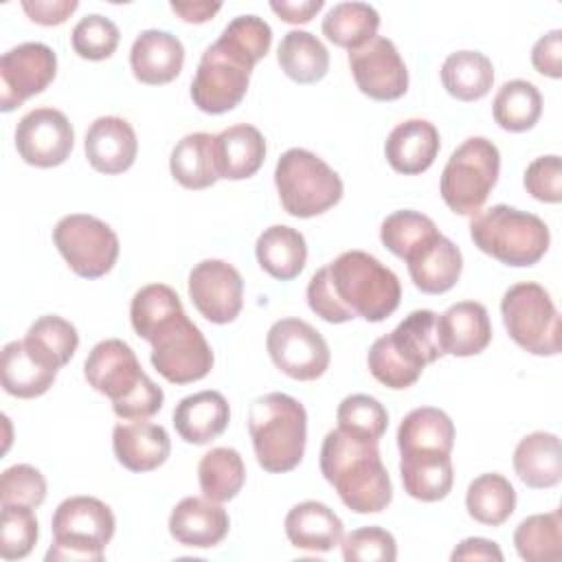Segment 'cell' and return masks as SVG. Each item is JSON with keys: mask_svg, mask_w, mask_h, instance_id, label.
<instances>
[{"mask_svg": "<svg viewBox=\"0 0 562 562\" xmlns=\"http://www.w3.org/2000/svg\"><path fill=\"white\" fill-rule=\"evenodd\" d=\"M321 472L345 507L356 514H378L393 498L378 441L360 439L340 428L329 430L321 446Z\"/></svg>", "mask_w": 562, "mask_h": 562, "instance_id": "1", "label": "cell"}, {"mask_svg": "<svg viewBox=\"0 0 562 562\" xmlns=\"http://www.w3.org/2000/svg\"><path fill=\"white\" fill-rule=\"evenodd\" d=\"M83 375L112 402L121 419H149L162 408V389L143 371L134 349L121 338L97 342L83 362Z\"/></svg>", "mask_w": 562, "mask_h": 562, "instance_id": "2", "label": "cell"}, {"mask_svg": "<svg viewBox=\"0 0 562 562\" xmlns=\"http://www.w3.org/2000/svg\"><path fill=\"white\" fill-rule=\"evenodd\" d=\"M329 288L347 321L389 318L402 299L397 274L364 250H347L325 266Z\"/></svg>", "mask_w": 562, "mask_h": 562, "instance_id": "3", "label": "cell"}, {"mask_svg": "<svg viewBox=\"0 0 562 562\" xmlns=\"http://www.w3.org/2000/svg\"><path fill=\"white\" fill-rule=\"evenodd\" d=\"M441 356L437 314L432 310H415L391 334L380 336L371 345L367 367L380 384L408 389L419 380L422 371Z\"/></svg>", "mask_w": 562, "mask_h": 562, "instance_id": "4", "label": "cell"}, {"mask_svg": "<svg viewBox=\"0 0 562 562\" xmlns=\"http://www.w3.org/2000/svg\"><path fill=\"white\" fill-rule=\"evenodd\" d=\"M248 432L257 463L266 472H290L305 454L307 413L288 393H266L250 404Z\"/></svg>", "mask_w": 562, "mask_h": 562, "instance_id": "5", "label": "cell"}, {"mask_svg": "<svg viewBox=\"0 0 562 562\" xmlns=\"http://www.w3.org/2000/svg\"><path fill=\"white\" fill-rule=\"evenodd\" d=\"M470 237L481 252L514 268L538 263L551 241L544 220L509 204L476 213L470 222Z\"/></svg>", "mask_w": 562, "mask_h": 562, "instance_id": "6", "label": "cell"}, {"mask_svg": "<svg viewBox=\"0 0 562 562\" xmlns=\"http://www.w3.org/2000/svg\"><path fill=\"white\" fill-rule=\"evenodd\" d=\"M274 184L283 211L301 220L329 211L342 198L340 176L323 158L303 147H292L279 156Z\"/></svg>", "mask_w": 562, "mask_h": 562, "instance_id": "7", "label": "cell"}, {"mask_svg": "<svg viewBox=\"0 0 562 562\" xmlns=\"http://www.w3.org/2000/svg\"><path fill=\"white\" fill-rule=\"evenodd\" d=\"M114 527V514L103 501L94 496H70L61 501L50 520L53 544L46 551V562H101Z\"/></svg>", "mask_w": 562, "mask_h": 562, "instance_id": "8", "label": "cell"}, {"mask_svg": "<svg viewBox=\"0 0 562 562\" xmlns=\"http://www.w3.org/2000/svg\"><path fill=\"white\" fill-rule=\"evenodd\" d=\"M501 171L498 147L485 136L463 140L448 158L439 191L446 206L457 215H476L496 187Z\"/></svg>", "mask_w": 562, "mask_h": 562, "instance_id": "9", "label": "cell"}, {"mask_svg": "<svg viewBox=\"0 0 562 562\" xmlns=\"http://www.w3.org/2000/svg\"><path fill=\"white\" fill-rule=\"evenodd\" d=\"M509 338L533 356L560 353V314L549 292L533 281L512 285L501 301Z\"/></svg>", "mask_w": 562, "mask_h": 562, "instance_id": "10", "label": "cell"}, {"mask_svg": "<svg viewBox=\"0 0 562 562\" xmlns=\"http://www.w3.org/2000/svg\"><path fill=\"white\" fill-rule=\"evenodd\" d=\"M147 342L151 345L154 369L171 384L198 382L213 369L211 345L187 312L160 325Z\"/></svg>", "mask_w": 562, "mask_h": 562, "instance_id": "11", "label": "cell"}, {"mask_svg": "<svg viewBox=\"0 0 562 562\" xmlns=\"http://www.w3.org/2000/svg\"><path fill=\"white\" fill-rule=\"evenodd\" d=\"M53 244L68 268L83 279L108 274L119 259V237L112 226L86 213L64 215L53 228Z\"/></svg>", "mask_w": 562, "mask_h": 562, "instance_id": "12", "label": "cell"}, {"mask_svg": "<svg viewBox=\"0 0 562 562\" xmlns=\"http://www.w3.org/2000/svg\"><path fill=\"white\" fill-rule=\"evenodd\" d=\"M252 68L233 50L213 42L204 48L195 77L191 81V99L206 114H224L241 103L248 92Z\"/></svg>", "mask_w": 562, "mask_h": 562, "instance_id": "13", "label": "cell"}, {"mask_svg": "<svg viewBox=\"0 0 562 562\" xmlns=\"http://www.w3.org/2000/svg\"><path fill=\"white\" fill-rule=\"evenodd\" d=\"M266 349L274 367L292 380H316L329 367L327 340L316 327L301 318H281L272 323L266 336Z\"/></svg>", "mask_w": 562, "mask_h": 562, "instance_id": "14", "label": "cell"}, {"mask_svg": "<svg viewBox=\"0 0 562 562\" xmlns=\"http://www.w3.org/2000/svg\"><path fill=\"white\" fill-rule=\"evenodd\" d=\"M57 75V55L42 42H24L0 59V110L11 112L44 92Z\"/></svg>", "mask_w": 562, "mask_h": 562, "instance_id": "15", "label": "cell"}, {"mask_svg": "<svg viewBox=\"0 0 562 562\" xmlns=\"http://www.w3.org/2000/svg\"><path fill=\"white\" fill-rule=\"evenodd\" d=\"M75 130L68 116L55 108H35L15 125V149L26 165L50 169L70 156Z\"/></svg>", "mask_w": 562, "mask_h": 562, "instance_id": "16", "label": "cell"}, {"mask_svg": "<svg viewBox=\"0 0 562 562\" xmlns=\"http://www.w3.org/2000/svg\"><path fill=\"white\" fill-rule=\"evenodd\" d=\"M349 68L362 94L373 101H395L408 90V70L389 37L375 35L349 50Z\"/></svg>", "mask_w": 562, "mask_h": 562, "instance_id": "17", "label": "cell"}, {"mask_svg": "<svg viewBox=\"0 0 562 562\" xmlns=\"http://www.w3.org/2000/svg\"><path fill=\"white\" fill-rule=\"evenodd\" d=\"M189 296L206 321L226 325L241 312L244 279L228 261L204 259L189 272Z\"/></svg>", "mask_w": 562, "mask_h": 562, "instance_id": "18", "label": "cell"}, {"mask_svg": "<svg viewBox=\"0 0 562 562\" xmlns=\"http://www.w3.org/2000/svg\"><path fill=\"white\" fill-rule=\"evenodd\" d=\"M83 149L92 169L105 176H116L134 165L138 140L127 119L99 116L86 132Z\"/></svg>", "mask_w": 562, "mask_h": 562, "instance_id": "19", "label": "cell"}, {"mask_svg": "<svg viewBox=\"0 0 562 562\" xmlns=\"http://www.w3.org/2000/svg\"><path fill=\"white\" fill-rule=\"evenodd\" d=\"M411 281L424 294H443L457 285L463 270V255L454 241L435 233L406 259Z\"/></svg>", "mask_w": 562, "mask_h": 562, "instance_id": "20", "label": "cell"}, {"mask_svg": "<svg viewBox=\"0 0 562 562\" xmlns=\"http://www.w3.org/2000/svg\"><path fill=\"white\" fill-rule=\"evenodd\" d=\"M226 509L206 496H187L169 514V533L182 547L209 549L228 533Z\"/></svg>", "mask_w": 562, "mask_h": 562, "instance_id": "21", "label": "cell"}, {"mask_svg": "<svg viewBox=\"0 0 562 562\" xmlns=\"http://www.w3.org/2000/svg\"><path fill=\"white\" fill-rule=\"evenodd\" d=\"M437 338L443 356L468 358L485 351L492 340V323L483 303L459 301L437 316Z\"/></svg>", "mask_w": 562, "mask_h": 562, "instance_id": "22", "label": "cell"}, {"mask_svg": "<svg viewBox=\"0 0 562 562\" xmlns=\"http://www.w3.org/2000/svg\"><path fill=\"white\" fill-rule=\"evenodd\" d=\"M112 448L116 461L130 472H151L167 461L171 439L160 424L127 419L114 426Z\"/></svg>", "mask_w": 562, "mask_h": 562, "instance_id": "23", "label": "cell"}, {"mask_svg": "<svg viewBox=\"0 0 562 562\" xmlns=\"http://www.w3.org/2000/svg\"><path fill=\"white\" fill-rule=\"evenodd\" d=\"M130 66L140 83H169L180 75L184 66V46L169 31H140L130 50Z\"/></svg>", "mask_w": 562, "mask_h": 562, "instance_id": "24", "label": "cell"}, {"mask_svg": "<svg viewBox=\"0 0 562 562\" xmlns=\"http://www.w3.org/2000/svg\"><path fill=\"white\" fill-rule=\"evenodd\" d=\"M439 147V132L430 121L406 119L386 136L384 154L397 173L417 176L435 162Z\"/></svg>", "mask_w": 562, "mask_h": 562, "instance_id": "25", "label": "cell"}, {"mask_svg": "<svg viewBox=\"0 0 562 562\" xmlns=\"http://www.w3.org/2000/svg\"><path fill=\"white\" fill-rule=\"evenodd\" d=\"M231 419V408L220 391H198L182 397L173 408L176 432L187 443H209L220 437Z\"/></svg>", "mask_w": 562, "mask_h": 562, "instance_id": "26", "label": "cell"}, {"mask_svg": "<svg viewBox=\"0 0 562 562\" xmlns=\"http://www.w3.org/2000/svg\"><path fill=\"white\" fill-rule=\"evenodd\" d=\"M266 160L263 134L248 123H237L215 134L217 176L226 180H246L255 176Z\"/></svg>", "mask_w": 562, "mask_h": 562, "instance_id": "27", "label": "cell"}, {"mask_svg": "<svg viewBox=\"0 0 562 562\" xmlns=\"http://www.w3.org/2000/svg\"><path fill=\"white\" fill-rule=\"evenodd\" d=\"M285 536L305 551H331L342 540V520L321 501L296 503L285 516Z\"/></svg>", "mask_w": 562, "mask_h": 562, "instance_id": "28", "label": "cell"}, {"mask_svg": "<svg viewBox=\"0 0 562 562\" xmlns=\"http://www.w3.org/2000/svg\"><path fill=\"white\" fill-rule=\"evenodd\" d=\"M514 470L531 490L553 487L562 479V446L553 432L536 430L522 437L514 450Z\"/></svg>", "mask_w": 562, "mask_h": 562, "instance_id": "29", "label": "cell"}, {"mask_svg": "<svg viewBox=\"0 0 562 562\" xmlns=\"http://www.w3.org/2000/svg\"><path fill=\"white\" fill-rule=\"evenodd\" d=\"M400 476L406 494L422 503L443 501L454 483L450 454L443 452L400 454Z\"/></svg>", "mask_w": 562, "mask_h": 562, "instance_id": "30", "label": "cell"}, {"mask_svg": "<svg viewBox=\"0 0 562 562\" xmlns=\"http://www.w3.org/2000/svg\"><path fill=\"white\" fill-rule=\"evenodd\" d=\"M255 255L261 270H266L272 279L292 281L305 268L307 244L301 231L285 224H274L257 237Z\"/></svg>", "mask_w": 562, "mask_h": 562, "instance_id": "31", "label": "cell"}, {"mask_svg": "<svg viewBox=\"0 0 562 562\" xmlns=\"http://www.w3.org/2000/svg\"><path fill=\"white\" fill-rule=\"evenodd\" d=\"M0 375H2V389L20 400H33L44 395L55 378L57 369L46 367L40 362L24 345V340H11L2 347V360H0Z\"/></svg>", "mask_w": 562, "mask_h": 562, "instance_id": "32", "label": "cell"}, {"mask_svg": "<svg viewBox=\"0 0 562 562\" xmlns=\"http://www.w3.org/2000/svg\"><path fill=\"white\" fill-rule=\"evenodd\" d=\"M454 446V424L448 413L435 406L413 408L397 428L400 454L406 452H443Z\"/></svg>", "mask_w": 562, "mask_h": 562, "instance_id": "33", "label": "cell"}, {"mask_svg": "<svg viewBox=\"0 0 562 562\" xmlns=\"http://www.w3.org/2000/svg\"><path fill=\"white\" fill-rule=\"evenodd\" d=\"M169 171L184 189L198 191L213 187L220 180L215 165V136L209 132L182 136L171 149Z\"/></svg>", "mask_w": 562, "mask_h": 562, "instance_id": "34", "label": "cell"}, {"mask_svg": "<svg viewBox=\"0 0 562 562\" xmlns=\"http://www.w3.org/2000/svg\"><path fill=\"white\" fill-rule=\"evenodd\" d=\"M281 70L296 83H316L329 70V53L325 44L310 31H288L277 48Z\"/></svg>", "mask_w": 562, "mask_h": 562, "instance_id": "35", "label": "cell"}, {"mask_svg": "<svg viewBox=\"0 0 562 562\" xmlns=\"http://www.w3.org/2000/svg\"><path fill=\"white\" fill-rule=\"evenodd\" d=\"M441 83L459 101L483 99L494 83L492 59L481 50H454L441 64Z\"/></svg>", "mask_w": 562, "mask_h": 562, "instance_id": "36", "label": "cell"}, {"mask_svg": "<svg viewBox=\"0 0 562 562\" xmlns=\"http://www.w3.org/2000/svg\"><path fill=\"white\" fill-rule=\"evenodd\" d=\"M24 345L40 362L59 371L75 356L79 347V334L70 321L57 314H46L31 323L24 336Z\"/></svg>", "mask_w": 562, "mask_h": 562, "instance_id": "37", "label": "cell"}, {"mask_svg": "<svg viewBox=\"0 0 562 562\" xmlns=\"http://www.w3.org/2000/svg\"><path fill=\"white\" fill-rule=\"evenodd\" d=\"M200 490L215 503L233 501L246 483V465L235 448H211L198 463Z\"/></svg>", "mask_w": 562, "mask_h": 562, "instance_id": "38", "label": "cell"}, {"mask_svg": "<svg viewBox=\"0 0 562 562\" xmlns=\"http://www.w3.org/2000/svg\"><path fill=\"white\" fill-rule=\"evenodd\" d=\"M468 514L487 527L503 525L516 509V490L498 472L479 474L465 492Z\"/></svg>", "mask_w": 562, "mask_h": 562, "instance_id": "39", "label": "cell"}, {"mask_svg": "<svg viewBox=\"0 0 562 562\" xmlns=\"http://www.w3.org/2000/svg\"><path fill=\"white\" fill-rule=\"evenodd\" d=\"M380 13L367 2H338L323 18V35L347 50H353L375 37Z\"/></svg>", "mask_w": 562, "mask_h": 562, "instance_id": "40", "label": "cell"}, {"mask_svg": "<svg viewBox=\"0 0 562 562\" xmlns=\"http://www.w3.org/2000/svg\"><path fill=\"white\" fill-rule=\"evenodd\" d=\"M492 114L498 127L507 132H527L542 114V94L527 79L505 81L494 97Z\"/></svg>", "mask_w": 562, "mask_h": 562, "instance_id": "41", "label": "cell"}, {"mask_svg": "<svg viewBox=\"0 0 562 562\" xmlns=\"http://www.w3.org/2000/svg\"><path fill=\"white\" fill-rule=\"evenodd\" d=\"M514 547L527 562H555L562 558V514L560 509L533 514L520 520L514 531Z\"/></svg>", "mask_w": 562, "mask_h": 562, "instance_id": "42", "label": "cell"}, {"mask_svg": "<svg viewBox=\"0 0 562 562\" xmlns=\"http://www.w3.org/2000/svg\"><path fill=\"white\" fill-rule=\"evenodd\" d=\"M184 312L178 292L165 283L140 288L130 305V321L140 338H149L160 325Z\"/></svg>", "mask_w": 562, "mask_h": 562, "instance_id": "43", "label": "cell"}, {"mask_svg": "<svg viewBox=\"0 0 562 562\" xmlns=\"http://www.w3.org/2000/svg\"><path fill=\"white\" fill-rule=\"evenodd\" d=\"M336 422L338 428L349 435L367 441H380L389 426V413L380 400L364 393H353L338 404Z\"/></svg>", "mask_w": 562, "mask_h": 562, "instance_id": "44", "label": "cell"}, {"mask_svg": "<svg viewBox=\"0 0 562 562\" xmlns=\"http://www.w3.org/2000/svg\"><path fill=\"white\" fill-rule=\"evenodd\" d=\"M217 42L228 50H233L237 57H241L250 68H255V64L263 59L266 53L270 50L272 29L263 18L246 13V15L233 18L224 26Z\"/></svg>", "mask_w": 562, "mask_h": 562, "instance_id": "45", "label": "cell"}, {"mask_svg": "<svg viewBox=\"0 0 562 562\" xmlns=\"http://www.w3.org/2000/svg\"><path fill=\"white\" fill-rule=\"evenodd\" d=\"M435 233H439L435 222L428 215L411 209L386 215L380 226L382 244L400 259H406L419 244H424Z\"/></svg>", "mask_w": 562, "mask_h": 562, "instance_id": "46", "label": "cell"}, {"mask_svg": "<svg viewBox=\"0 0 562 562\" xmlns=\"http://www.w3.org/2000/svg\"><path fill=\"white\" fill-rule=\"evenodd\" d=\"M119 40H121L119 26L110 18L99 13H90L81 18L70 33L72 50L81 59H90V61H101L112 57L119 46Z\"/></svg>", "mask_w": 562, "mask_h": 562, "instance_id": "47", "label": "cell"}, {"mask_svg": "<svg viewBox=\"0 0 562 562\" xmlns=\"http://www.w3.org/2000/svg\"><path fill=\"white\" fill-rule=\"evenodd\" d=\"M40 529L33 507L29 505H2V527H0V555L2 560L26 558L35 542Z\"/></svg>", "mask_w": 562, "mask_h": 562, "instance_id": "48", "label": "cell"}, {"mask_svg": "<svg viewBox=\"0 0 562 562\" xmlns=\"http://www.w3.org/2000/svg\"><path fill=\"white\" fill-rule=\"evenodd\" d=\"M340 547L347 562H393L397 558L393 533L378 525L353 529L340 540Z\"/></svg>", "mask_w": 562, "mask_h": 562, "instance_id": "49", "label": "cell"}, {"mask_svg": "<svg viewBox=\"0 0 562 562\" xmlns=\"http://www.w3.org/2000/svg\"><path fill=\"white\" fill-rule=\"evenodd\" d=\"M46 498V479L44 474L29 465L18 463L2 472L0 476V503L2 505H29L40 507Z\"/></svg>", "mask_w": 562, "mask_h": 562, "instance_id": "50", "label": "cell"}, {"mask_svg": "<svg viewBox=\"0 0 562 562\" xmlns=\"http://www.w3.org/2000/svg\"><path fill=\"white\" fill-rule=\"evenodd\" d=\"M522 184L527 193L540 202L558 204L562 200V162L560 156H540L527 165Z\"/></svg>", "mask_w": 562, "mask_h": 562, "instance_id": "51", "label": "cell"}, {"mask_svg": "<svg viewBox=\"0 0 562 562\" xmlns=\"http://www.w3.org/2000/svg\"><path fill=\"white\" fill-rule=\"evenodd\" d=\"M531 64L540 75L551 79L562 77V31L553 29L544 33L531 48Z\"/></svg>", "mask_w": 562, "mask_h": 562, "instance_id": "52", "label": "cell"}, {"mask_svg": "<svg viewBox=\"0 0 562 562\" xmlns=\"http://www.w3.org/2000/svg\"><path fill=\"white\" fill-rule=\"evenodd\" d=\"M77 7H79L77 0H24L22 2L24 13L42 26L64 24L77 11Z\"/></svg>", "mask_w": 562, "mask_h": 562, "instance_id": "53", "label": "cell"}, {"mask_svg": "<svg viewBox=\"0 0 562 562\" xmlns=\"http://www.w3.org/2000/svg\"><path fill=\"white\" fill-rule=\"evenodd\" d=\"M325 7L323 0H272L270 9L288 24H305L310 22L321 9Z\"/></svg>", "mask_w": 562, "mask_h": 562, "instance_id": "54", "label": "cell"}, {"mask_svg": "<svg viewBox=\"0 0 562 562\" xmlns=\"http://www.w3.org/2000/svg\"><path fill=\"white\" fill-rule=\"evenodd\" d=\"M450 560H494L503 562V551L494 540L487 538H465L461 540L454 551L450 553Z\"/></svg>", "mask_w": 562, "mask_h": 562, "instance_id": "55", "label": "cell"}, {"mask_svg": "<svg viewBox=\"0 0 562 562\" xmlns=\"http://www.w3.org/2000/svg\"><path fill=\"white\" fill-rule=\"evenodd\" d=\"M169 7L180 20L191 24L209 22L222 9L220 2H171Z\"/></svg>", "mask_w": 562, "mask_h": 562, "instance_id": "56", "label": "cell"}]
</instances>
